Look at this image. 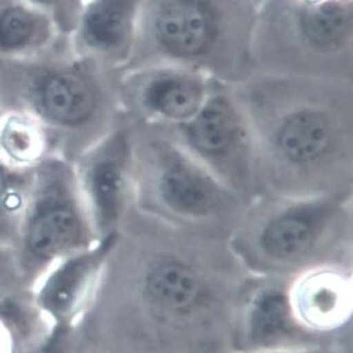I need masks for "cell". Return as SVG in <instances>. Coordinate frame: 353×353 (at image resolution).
I'll use <instances>...</instances> for the list:
<instances>
[{"label": "cell", "mask_w": 353, "mask_h": 353, "mask_svg": "<svg viewBox=\"0 0 353 353\" xmlns=\"http://www.w3.org/2000/svg\"><path fill=\"white\" fill-rule=\"evenodd\" d=\"M292 281L254 276L243 306L238 342L254 351L282 350L300 341L290 302Z\"/></svg>", "instance_id": "5b68a950"}, {"label": "cell", "mask_w": 353, "mask_h": 353, "mask_svg": "<svg viewBox=\"0 0 353 353\" xmlns=\"http://www.w3.org/2000/svg\"><path fill=\"white\" fill-rule=\"evenodd\" d=\"M23 204L21 182L0 164V224L10 221Z\"/></svg>", "instance_id": "2e32d148"}, {"label": "cell", "mask_w": 353, "mask_h": 353, "mask_svg": "<svg viewBox=\"0 0 353 353\" xmlns=\"http://www.w3.org/2000/svg\"><path fill=\"white\" fill-rule=\"evenodd\" d=\"M138 150L146 216L181 232L228 241L250 201L218 179L168 128L148 125Z\"/></svg>", "instance_id": "3957f363"}, {"label": "cell", "mask_w": 353, "mask_h": 353, "mask_svg": "<svg viewBox=\"0 0 353 353\" xmlns=\"http://www.w3.org/2000/svg\"><path fill=\"white\" fill-rule=\"evenodd\" d=\"M51 15L60 31L71 33L81 3L78 0H22Z\"/></svg>", "instance_id": "e0dca14e"}, {"label": "cell", "mask_w": 353, "mask_h": 353, "mask_svg": "<svg viewBox=\"0 0 353 353\" xmlns=\"http://www.w3.org/2000/svg\"><path fill=\"white\" fill-rule=\"evenodd\" d=\"M80 3H84V1H86V0H78Z\"/></svg>", "instance_id": "d6986e66"}, {"label": "cell", "mask_w": 353, "mask_h": 353, "mask_svg": "<svg viewBox=\"0 0 353 353\" xmlns=\"http://www.w3.org/2000/svg\"><path fill=\"white\" fill-rule=\"evenodd\" d=\"M168 130L228 188L250 202L261 196L254 132L241 98L212 91L192 119Z\"/></svg>", "instance_id": "277c9868"}, {"label": "cell", "mask_w": 353, "mask_h": 353, "mask_svg": "<svg viewBox=\"0 0 353 353\" xmlns=\"http://www.w3.org/2000/svg\"><path fill=\"white\" fill-rule=\"evenodd\" d=\"M258 353H307L304 352H296V351H290V350H270V351H259Z\"/></svg>", "instance_id": "ac0fdd59"}, {"label": "cell", "mask_w": 353, "mask_h": 353, "mask_svg": "<svg viewBox=\"0 0 353 353\" xmlns=\"http://www.w3.org/2000/svg\"><path fill=\"white\" fill-rule=\"evenodd\" d=\"M41 148V134L35 122L23 116H10L0 122V152L15 163L36 159Z\"/></svg>", "instance_id": "5bb4252c"}, {"label": "cell", "mask_w": 353, "mask_h": 353, "mask_svg": "<svg viewBox=\"0 0 353 353\" xmlns=\"http://www.w3.org/2000/svg\"><path fill=\"white\" fill-rule=\"evenodd\" d=\"M348 19L346 11L340 6L326 3L304 14L303 31L314 43L329 46L346 33Z\"/></svg>", "instance_id": "9a60e30c"}, {"label": "cell", "mask_w": 353, "mask_h": 353, "mask_svg": "<svg viewBox=\"0 0 353 353\" xmlns=\"http://www.w3.org/2000/svg\"><path fill=\"white\" fill-rule=\"evenodd\" d=\"M84 228L65 185L53 182L43 188L26 226L28 252L38 259H50L76 248Z\"/></svg>", "instance_id": "52a82bcc"}, {"label": "cell", "mask_w": 353, "mask_h": 353, "mask_svg": "<svg viewBox=\"0 0 353 353\" xmlns=\"http://www.w3.org/2000/svg\"><path fill=\"white\" fill-rule=\"evenodd\" d=\"M120 134L108 152L94 162L88 174V188L94 214L102 228L112 232L124 212L132 180V148Z\"/></svg>", "instance_id": "8fae6325"}, {"label": "cell", "mask_w": 353, "mask_h": 353, "mask_svg": "<svg viewBox=\"0 0 353 353\" xmlns=\"http://www.w3.org/2000/svg\"><path fill=\"white\" fill-rule=\"evenodd\" d=\"M256 142L261 194L353 192V104L348 98H241Z\"/></svg>", "instance_id": "6da1fadb"}, {"label": "cell", "mask_w": 353, "mask_h": 353, "mask_svg": "<svg viewBox=\"0 0 353 353\" xmlns=\"http://www.w3.org/2000/svg\"><path fill=\"white\" fill-rule=\"evenodd\" d=\"M137 0H86L71 31L76 49L88 57L115 58L130 47Z\"/></svg>", "instance_id": "ba28073f"}, {"label": "cell", "mask_w": 353, "mask_h": 353, "mask_svg": "<svg viewBox=\"0 0 353 353\" xmlns=\"http://www.w3.org/2000/svg\"><path fill=\"white\" fill-rule=\"evenodd\" d=\"M351 268H320L294 279L290 294L296 321L319 331L344 324L351 314Z\"/></svg>", "instance_id": "8992f818"}, {"label": "cell", "mask_w": 353, "mask_h": 353, "mask_svg": "<svg viewBox=\"0 0 353 353\" xmlns=\"http://www.w3.org/2000/svg\"><path fill=\"white\" fill-rule=\"evenodd\" d=\"M210 93L192 74L157 72L138 88L137 102L148 125L172 128L192 119Z\"/></svg>", "instance_id": "9c48e42d"}, {"label": "cell", "mask_w": 353, "mask_h": 353, "mask_svg": "<svg viewBox=\"0 0 353 353\" xmlns=\"http://www.w3.org/2000/svg\"><path fill=\"white\" fill-rule=\"evenodd\" d=\"M228 243L258 278L292 281L320 268H351L353 192L261 194L250 202Z\"/></svg>", "instance_id": "7a4b0ae2"}, {"label": "cell", "mask_w": 353, "mask_h": 353, "mask_svg": "<svg viewBox=\"0 0 353 353\" xmlns=\"http://www.w3.org/2000/svg\"><path fill=\"white\" fill-rule=\"evenodd\" d=\"M162 47L178 58H196L208 51L216 35V18L205 0H172L156 23Z\"/></svg>", "instance_id": "7c38bea8"}, {"label": "cell", "mask_w": 353, "mask_h": 353, "mask_svg": "<svg viewBox=\"0 0 353 353\" xmlns=\"http://www.w3.org/2000/svg\"><path fill=\"white\" fill-rule=\"evenodd\" d=\"M33 93L40 110L63 125L83 123L98 105L95 82L79 66H59L44 72L34 83Z\"/></svg>", "instance_id": "30bf717a"}, {"label": "cell", "mask_w": 353, "mask_h": 353, "mask_svg": "<svg viewBox=\"0 0 353 353\" xmlns=\"http://www.w3.org/2000/svg\"><path fill=\"white\" fill-rule=\"evenodd\" d=\"M60 32L51 15L26 1L11 0L0 5V57L21 59L38 55Z\"/></svg>", "instance_id": "4fadbf2b"}]
</instances>
